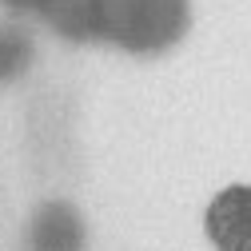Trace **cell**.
<instances>
[{
  "label": "cell",
  "instance_id": "1",
  "mask_svg": "<svg viewBox=\"0 0 251 251\" xmlns=\"http://www.w3.org/2000/svg\"><path fill=\"white\" fill-rule=\"evenodd\" d=\"M203 235L215 251H251V183H227L203 207Z\"/></svg>",
  "mask_w": 251,
  "mask_h": 251
}]
</instances>
